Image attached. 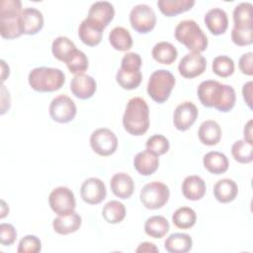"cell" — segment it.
Here are the masks:
<instances>
[{"label":"cell","mask_w":253,"mask_h":253,"mask_svg":"<svg viewBox=\"0 0 253 253\" xmlns=\"http://www.w3.org/2000/svg\"><path fill=\"white\" fill-rule=\"evenodd\" d=\"M80 195L85 203L90 205H98L103 202L107 196L106 186L99 178H88L81 186Z\"/></svg>","instance_id":"cell-13"},{"label":"cell","mask_w":253,"mask_h":253,"mask_svg":"<svg viewBox=\"0 0 253 253\" xmlns=\"http://www.w3.org/2000/svg\"><path fill=\"white\" fill-rule=\"evenodd\" d=\"M204 21L209 31L214 36L224 34L228 27L227 14L220 8H212L209 10L205 15Z\"/></svg>","instance_id":"cell-19"},{"label":"cell","mask_w":253,"mask_h":253,"mask_svg":"<svg viewBox=\"0 0 253 253\" xmlns=\"http://www.w3.org/2000/svg\"><path fill=\"white\" fill-rule=\"evenodd\" d=\"M198 108L196 105L190 101H186L178 105L173 114V124L174 126L185 131L189 129L198 118Z\"/></svg>","instance_id":"cell-14"},{"label":"cell","mask_w":253,"mask_h":253,"mask_svg":"<svg viewBox=\"0 0 253 253\" xmlns=\"http://www.w3.org/2000/svg\"><path fill=\"white\" fill-rule=\"evenodd\" d=\"M243 135H244V140H246L249 143H253L252 139V120H249L247 124L244 126L243 129Z\"/></svg>","instance_id":"cell-47"},{"label":"cell","mask_w":253,"mask_h":253,"mask_svg":"<svg viewBox=\"0 0 253 253\" xmlns=\"http://www.w3.org/2000/svg\"><path fill=\"white\" fill-rule=\"evenodd\" d=\"M97 89L96 81L93 77L87 74L75 75L70 82V90L72 94L81 100L91 98Z\"/></svg>","instance_id":"cell-18"},{"label":"cell","mask_w":253,"mask_h":253,"mask_svg":"<svg viewBox=\"0 0 253 253\" xmlns=\"http://www.w3.org/2000/svg\"><path fill=\"white\" fill-rule=\"evenodd\" d=\"M125 129L132 135H142L149 127V108L146 101L140 97L128 100L124 116Z\"/></svg>","instance_id":"cell-2"},{"label":"cell","mask_w":253,"mask_h":253,"mask_svg":"<svg viewBox=\"0 0 253 253\" xmlns=\"http://www.w3.org/2000/svg\"><path fill=\"white\" fill-rule=\"evenodd\" d=\"M206 67L207 60L201 53L190 52L181 58L178 70L183 77L191 79L203 74Z\"/></svg>","instance_id":"cell-12"},{"label":"cell","mask_w":253,"mask_h":253,"mask_svg":"<svg viewBox=\"0 0 253 253\" xmlns=\"http://www.w3.org/2000/svg\"><path fill=\"white\" fill-rule=\"evenodd\" d=\"M22 11L20 0L0 1V33L2 38L12 40L22 35L20 30Z\"/></svg>","instance_id":"cell-3"},{"label":"cell","mask_w":253,"mask_h":253,"mask_svg":"<svg viewBox=\"0 0 253 253\" xmlns=\"http://www.w3.org/2000/svg\"><path fill=\"white\" fill-rule=\"evenodd\" d=\"M42 250V242L36 235H26L20 242L17 251L19 253H38Z\"/></svg>","instance_id":"cell-42"},{"label":"cell","mask_w":253,"mask_h":253,"mask_svg":"<svg viewBox=\"0 0 253 253\" xmlns=\"http://www.w3.org/2000/svg\"><path fill=\"white\" fill-rule=\"evenodd\" d=\"M252 86H253L252 81H248L243 85V88H242L243 99L250 109H252Z\"/></svg>","instance_id":"cell-45"},{"label":"cell","mask_w":253,"mask_h":253,"mask_svg":"<svg viewBox=\"0 0 253 253\" xmlns=\"http://www.w3.org/2000/svg\"><path fill=\"white\" fill-rule=\"evenodd\" d=\"M133 166L140 175L149 176L157 170L159 166V159L158 156L148 150H143L134 156Z\"/></svg>","instance_id":"cell-24"},{"label":"cell","mask_w":253,"mask_h":253,"mask_svg":"<svg viewBox=\"0 0 253 253\" xmlns=\"http://www.w3.org/2000/svg\"><path fill=\"white\" fill-rule=\"evenodd\" d=\"M195 5V0H159L157 6L160 12L167 16L173 17L190 10Z\"/></svg>","instance_id":"cell-29"},{"label":"cell","mask_w":253,"mask_h":253,"mask_svg":"<svg viewBox=\"0 0 253 253\" xmlns=\"http://www.w3.org/2000/svg\"><path fill=\"white\" fill-rule=\"evenodd\" d=\"M48 204L50 209L58 215H63L74 211L76 207L73 192L67 187L54 188L48 196Z\"/></svg>","instance_id":"cell-10"},{"label":"cell","mask_w":253,"mask_h":253,"mask_svg":"<svg viewBox=\"0 0 253 253\" xmlns=\"http://www.w3.org/2000/svg\"><path fill=\"white\" fill-rule=\"evenodd\" d=\"M104 29L105 28L98 23L89 18H86L81 22L78 28V36L81 42L86 45L95 46L100 43Z\"/></svg>","instance_id":"cell-17"},{"label":"cell","mask_w":253,"mask_h":253,"mask_svg":"<svg viewBox=\"0 0 253 253\" xmlns=\"http://www.w3.org/2000/svg\"><path fill=\"white\" fill-rule=\"evenodd\" d=\"M76 46L74 42L69 40L67 37H57L53 40L51 44V51L53 56L63 62H66L67 59L71 56V54L76 50Z\"/></svg>","instance_id":"cell-33"},{"label":"cell","mask_w":253,"mask_h":253,"mask_svg":"<svg viewBox=\"0 0 253 253\" xmlns=\"http://www.w3.org/2000/svg\"><path fill=\"white\" fill-rule=\"evenodd\" d=\"M175 83V77L169 70H155L149 77L147 83V93L153 101L162 104L169 98Z\"/></svg>","instance_id":"cell-6"},{"label":"cell","mask_w":253,"mask_h":253,"mask_svg":"<svg viewBox=\"0 0 253 253\" xmlns=\"http://www.w3.org/2000/svg\"><path fill=\"white\" fill-rule=\"evenodd\" d=\"M169 140L162 134L151 135L146 140V150L156 156L165 154L169 150Z\"/></svg>","instance_id":"cell-41"},{"label":"cell","mask_w":253,"mask_h":253,"mask_svg":"<svg viewBox=\"0 0 253 253\" xmlns=\"http://www.w3.org/2000/svg\"><path fill=\"white\" fill-rule=\"evenodd\" d=\"M115 9L114 6L108 1H97L91 5L88 11L87 18L98 23L106 28L114 19Z\"/></svg>","instance_id":"cell-20"},{"label":"cell","mask_w":253,"mask_h":253,"mask_svg":"<svg viewBox=\"0 0 253 253\" xmlns=\"http://www.w3.org/2000/svg\"><path fill=\"white\" fill-rule=\"evenodd\" d=\"M110 186L114 195L123 200L128 199L134 190L132 178L125 172L115 174L110 181Z\"/></svg>","instance_id":"cell-21"},{"label":"cell","mask_w":253,"mask_h":253,"mask_svg":"<svg viewBox=\"0 0 253 253\" xmlns=\"http://www.w3.org/2000/svg\"><path fill=\"white\" fill-rule=\"evenodd\" d=\"M142 79L140 67L122 63L120 69L117 72L116 80L118 84L126 90H132L139 86Z\"/></svg>","instance_id":"cell-16"},{"label":"cell","mask_w":253,"mask_h":253,"mask_svg":"<svg viewBox=\"0 0 253 253\" xmlns=\"http://www.w3.org/2000/svg\"><path fill=\"white\" fill-rule=\"evenodd\" d=\"M231 40L236 45L239 46L251 44L253 42L252 25H234L231 31Z\"/></svg>","instance_id":"cell-37"},{"label":"cell","mask_w":253,"mask_h":253,"mask_svg":"<svg viewBox=\"0 0 253 253\" xmlns=\"http://www.w3.org/2000/svg\"><path fill=\"white\" fill-rule=\"evenodd\" d=\"M168 220L162 215H152L144 223L145 233L152 238H162L169 231Z\"/></svg>","instance_id":"cell-31"},{"label":"cell","mask_w":253,"mask_h":253,"mask_svg":"<svg viewBox=\"0 0 253 253\" xmlns=\"http://www.w3.org/2000/svg\"><path fill=\"white\" fill-rule=\"evenodd\" d=\"M136 252H158V248L151 242H142L135 250Z\"/></svg>","instance_id":"cell-46"},{"label":"cell","mask_w":253,"mask_h":253,"mask_svg":"<svg viewBox=\"0 0 253 253\" xmlns=\"http://www.w3.org/2000/svg\"><path fill=\"white\" fill-rule=\"evenodd\" d=\"M198 135L202 143L206 145H215L221 138V128L215 121L208 120L201 124Z\"/></svg>","instance_id":"cell-26"},{"label":"cell","mask_w":253,"mask_h":253,"mask_svg":"<svg viewBox=\"0 0 253 253\" xmlns=\"http://www.w3.org/2000/svg\"><path fill=\"white\" fill-rule=\"evenodd\" d=\"M50 118L57 123L66 124L71 122L76 116V105L74 101L66 95H58L49 104Z\"/></svg>","instance_id":"cell-11"},{"label":"cell","mask_w":253,"mask_h":253,"mask_svg":"<svg viewBox=\"0 0 253 253\" xmlns=\"http://www.w3.org/2000/svg\"><path fill=\"white\" fill-rule=\"evenodd\" d=\"M65 63L68 70L75 75L83 74L89 66L88 57L83 51L79 49H76Z\"/></svg>","instance_id":"cell-38"},{"label":"cell","mask_w":253,"mask_h":253,"mask_svg":"<svg viewBox=\"0 0 253 253\" xmlns=\"http://www.w3.org/2000/svg\"><path fill=\"white\" fill-rule=\"evenodd\" d=\"M206 183L197 175H191L184 179L182 183V193L184 197L191 201L201 200L206 194Z\"/></svg>","instance_id":"cell-23"},{"label":"cell","mask_w":253,"mask_h":253,"mask_svg":"<svg viewBox=\"0 0 253 253\" xmlns=\"http://www.w3.org/2000/svg\"><path fill=\"white\" fill-rule=\"evenodd\" d=\"M151 54L157 62L162 64H171L176 60L178 51L171 42H160L153 46Z\"/></svg>","instance_id":"cell-30"},{"label":"cell","mask_w":253,"mask_h":253,"mask_svg":"<svg viewBox=\"0 0 253 253\" xmlns=\"http://www.w3.org/2000/svg\"><path fill=\"white\" fill-rule=\"evenodd\" d=\"M90 145L97 154L101 156H109L117 150L118 138L111 129L100 127L92 132L90 136Z\"/></svg>","instance_id":"cell-9"},{"label":"cell","mask_w":253,"mask_h":253,"mask_svg":"<svg viewBox=\"0 0 253 253\" xmlns=\"http://www.w3.org/2000/svg\"><path fill=\"white\" fill-rule=\"evenodd\" d=\"M212 71L219 77L225 78L234 72V62L226 55H218L212 60Z\"/></svg>","instance_id":"cell-39"},{"label":"cell","mask_w":253,"mask_h":253,"mask_svg":"<svg viewBox=\"0 0 253 253\" xmlns=\"http://www.w3.org/2000/svg\"><path fill=\"white\" fill-rule=\"evenodd\" d=\"M8 212H9V208H8V206L6 205V203L2 200V201H1V215H0V217H1V218L5 217Z\"/></svg>","instance_id":"cell-48"},{"label":"cell","mask_w":253,"mask_h":253,"mask_svg":"<svg viewBox=\"0 0 253 253\" xmlns=\"http://www.w3.org/2000/svg\"><path fill=\"white\" fill-rule=\"evenodd\" d=\"M192 237L187 233H172L164 242V247L169 253H186L192 249Z\"/></svg>","instance_id":"cell-27"},{"label":"cell","mask_w":253,"mask_h":253,"mask_svg":"<svg viewBox=\"0 0 253 253\" xmlns=\"http://www.w3.org/2000/svg\"><path fill=\"white\" fill-rule=\"evenodd\" d=\"M175 39L193 52H202L208 47V37L194 20L181 21L175 28Z\"/></svg>","instance_id":"cell-4"},{"label":"cell","mask_w":253,"mask_h":253,"mask_svg":"<svg viewBox=\"0 0 253 253\" xmlns=\"http://www.w3.org/2000/svg\"><path fill=\"white\" fill-rule=\"evenodd\" d=\"M204 167L212 174L219 175L227 171L229 162L227 157L218 151H210L204 155Z\"/></svg>","instance_id":"cell-28"},{"label":"cell","mask_w":253,"mask_h":253,"mask_svg":"<svg viewBox=\"0 0 253 253\" xmlns=\"http://www.w3.org/2000/svg\"><path fill=\"white\" fill-rule=\"evenodd\" d=\"M17 238V231L10 223L0 224V243L4 246L12 245Z\"/></svg>","instance_id":"cell-43"},{"label":"cell","mask_w":253,"mask_h":253,"mask_svg":"<svg viewBox=\"0 0 253 253\" xmlns=\"http://www.w3.org/2000/svg\"><path fill=\"white\" fill-rule=\"evenodd\" d=\"M240 71L248 76L253 75V53L251 51L242 54L238 61Z\"/></svg>","instance_id":"cell-44"},{"label":"cell","mask_w":253,"mask_h":253,"mask_svg":"<svg viewBox=\"0 0 253 253\" xmlns=\"http://www.w3.org/2000/svg\"><path fill=\"white\" fill-rule=\"evenodd\" d=\"M129 22L134 31L139 34H147L154 29L156 16L150 6L138 4L130 10Z\"/></svg>","instance_id":"cell-8"},{"label":"cell","mask_w":253,"mask_h":253,"mask_svg":"<svg viewBox=\"0 0 253 253\" xmlns=\"http://www.w3.org/2000/svg\"><path fill=\"white\" fill-rule=\"evenodd\" d=\"M197 220V214L192 208L181 207L177 209L173 215L172 221L175 226L181 229H189L193 227Z\"/></svg>","instance_id":"cell-35"},{"label":"cell","mask_w":253,"mask_h":253,"mask_svg":"<svg viewBox=\"0 0 253 253\" xmlns=\"http://www.w3.org/2000/svg\"><path fill=\"white\" fill-rule=\"evenodd\" d=\"M198 97L203 106L215 108L217 111L229 112L235 105L236 95L230 85L216 80H205L198 86Z\"/></svg>","instance_id":"cell-1"},{"label":"cell","mask_w":253,"mask_h":253,"mask_svg":"<svg viewBox=\"0 0 253 253\" xmlns=\"http://www.w3.org/2000/svg\"><path fill=\"white\" fill-rule=\"evenodd\" d=\"M252 7L249 2H242L235 6L232 14L235 26L252 25Z\"/></svg>","instance_id":"cell-40"},{"label":"cell","mask_w":253,"mask_h":253,"mask_svg":"<svg viewBox=\"0 0 253 253\" xmlns=\"http://www.w3.org/2000/svg\"><path fill=\"white\" fill-rule=\"evenodd\" d=\"M111 45L120 51H126L132 46V38L124 27H115L109 34Z\"/></svg>","instance_id":"cell-32"},{"label":"cell","mask_w":253,"mask_h":253,"mask_svg":"<svg viewBox=\"0 0 253 253\" xmlns=\"http://www.w3.org/2000/svg\"><path fill=\"white\" fill-rule=\"evenodd\" d=\"M29 84L38 92H53L60 89L65 82L63 71L52 67H36L29 73Z\"/></svg>","instance_id":"cell-5"},{"label":"cell","mask_w":253,"mask_h":253,"mask_svg":"<svg viewBox=\"0 0 253 253\" xmlns=\"http://www.w3.org/2000/svg\"><path fill=\"white\" fill-rule=\"evenodd\" d=\"M231 154L239 163H250L253 160V143L244 139L236 140L231 146Z\"/></svg>","instance_id":"cell-36"},{"label":"cell","mask_w":253,"mask_h":253,"mask_svg":"<svg viewBox=\"0 0 253 253\" xmlns=\"http://www.w3.org/2000/svg\"><path fill=\"white\" fill-rule=\"evenodd\" d=\"M43 27V16L36 8H25L20 17V30L22 35H36Z\"/></svg>","instance_id":"cell-15"},{"label":"cell","mask_w":253,"mask_h":253,"mask_svg":"<svg viewBox=\"0 0 253 253\" xmlns=\"http://www.w3.org/2000/svg\"><path fill=\"white\" fill-rule=\"evenodd\" d=\"M102 215L109 223H119L123 221L126 216V207L119 201H110L104 206Z\"/></svg>","instance_id":"cell-34"},{"label":"cell","mask_w":253,"mask_h":253,"mask_svg":"<svg viewBox=\"0 0 253 253\" xmlns=\"http://www.w3.org/2000/svg\"><path fill=\"white\" fill-rule=\"evenodd\" d=\"M82 223L81 216L72 211L67 214L58 215L52 221V227L55 232L61 235H66L77 231Z\"/></svg>","instance_id":"cell-22"},{"label":"cell","mask_w":253,"mask_h":253,"mask_svg":"<svg viewBox=\"0 0 253 253\" xmlns=\"http://www.w3.org/2000/svg\"><path fill=\"white\" fill-rule=\"evenodd\" d=\"M169 197V188L159 181H152L144 185L139 195L142 205L149 210L162 208L168 202Z\"/></svg>","instance_id":"cell-7"},{"label":"cell","mask_w":253,"mask_h":253,"mask_svg":"<svg viewBox=\"0 0 253 253\" xmlns=\"http://www.w3.org/2000/svg\"><path fill=\"white\" fill-rule=\"evenodd\" d=\"M238 186L229 178L218 180L213 186V196L219 203H230L237 197Z\"/></svg>","instance_id":"cell-25"}]
</instances>
